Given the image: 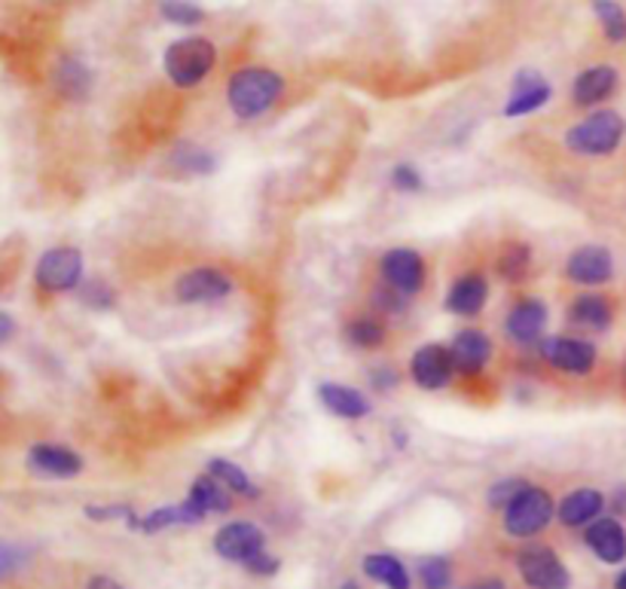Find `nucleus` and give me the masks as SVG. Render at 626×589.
<instances>
[{
	"label": "nucleus",
	"instance_id": "obj_1",
	"mask_svg": "<svg viewBox=\"0 0 626 589\" xmlns=\"http://www.w3.org/2000/svg\"><path fill=\"white\" fill-rule=\"evenodd\" d=\"M285 79L269 67H242L226 83V101L238 119H257L278 105Z\"/></svg>",
	"mask_w": 626,
	"mask_h": 589
},
{
	"label": "nucleus",
	"instance_id": "obj_2",
	"mask_svg": "<svg viewBox=\"0 0 626 589\" xmlns=\"http://www.w3.org/2000/svg\"><path fill=\"white\" fill-rule=\"evenodd\" d=\"M626 135V122L614 110H596L565 131V147L577 157H612Z\"/></svg>",
	"mask_w": 626,
	"mask_h": 589
},
{
	"label": "nucleus",
	"instance_id": "obj_3",
	"mask_svg": "<svg viewBox=\"0 0 626 589\" xmlns=\"http://www.w3.org/2000/svg\"><path fill=\"white\" fill-rule=\"evenodd\" d=\"M217 62V50L209 38H181L162 55V67L178 89H193L209 77Z\"/></svg>",
	"mask_w": 626,
	"mask_h": 589
},
{
	"label": "nucleus",
	"instance_id": "obj_4",
	"mask_svg": "<svg viewBox=\"0 0 626 589\" xmlns=\"http://www.w3.org/2000/svg\"><path fill=\"white\" fill-rule=\"evenodd\" d=\"M505 532L510 537H535L541 535L553 516H556V501L548 489L541 485H526L520 495L510 501V507H505Z\"/></svg>",
	"mask_w": 626,
	"mask_h": 589
},
{
	"label": "nucleus",
	"instance_id": "obj_5",
	"mask_svg": "<svg viewBox=\"0 0 626 589\" xmlns=\"http://www.w3.org/2000/svg\"><path fill=\"white\" fill-rule=\"evenodd\" d=\"M517 571L532 589H569L572 575L556 553L544 544H529L517 553Z\"/></svg>",
	"mask_w": 626,
	"mask_h": 589
},
{
	"label": "nucleus",
	"instance_id": "obj_6",
	"mask_svg": "<svg viewBox=\"0 0 626 589\" xmlns=\"http://www.w3.org/2000/svg\"><path fill=\"white\" fill-rule=\"evenodd\" d=\"M34 281L46 293H67V290L79 288V281H83V254L77 248H67V245L50 248L38 260Z\"/></svg>",
	"mask_w": 626,
	"mask_h": 589
},
{
	"label": "nucleus",
	"instance_id": "obj_7",
	"mask_svg": "<svg viewBox=\"0 0 626 589\" xmlns=\"http://www.w3.org/2000/svg\"><path fill=\"white\" fill-rule=\"evenodd\" d=\"M233 278L211 269V266H199V269H187L178 281H174V297L187 306H202V302L226 300L233 293Z\"/></svg>",
	"mask_w": 626,
	"mask_h": 589
},
{
	"label": "nucleus",
	"instance_id": "obj_8",
	"mask_svg": "<svg viewBox=\"0 0 626 589\" xmlns=\"http://www.w3.org/2000/svg\"><path fill=\"white\" fill-rule=\"evenodd\" d=\"M541 354L550 367L562 370L569 376H587L600 361V352L590 340H574V336H550L541 342Z\"/></svg>",
	"mask_w": 626,
	"mask_h": 589
},
{
	"label": "nucleus",
	"instance_id": "obj_9",
	"mask_svg": "<svg viewBox=\"0 0 626 589\" xmlns=\"http://www.w3.org/2000/svg\"><path fill=\"white\" fill-rule=\"evenodd\" d=\"M410 376L425 392H444L446 385L453 382V376H456V364H453L449 345L428 342V345L416 349L413 361H410Z\"/></svg>",
	"mask_w": 626,
	"mask_h": 589
},
{
	"label": "nucleus",
	"instance_id": "obj_10",
	"mask_svg": "<svg viewBox=\"0 0 626 589\" xmlns=\"http://www.w3.org/2000/svg\"><path fill=\"white\" fill-rule=\"evenodd\" d=\"M214 550L226 563L248 565L254 556L266 550V537H263L261 525L248 523V520H235V523L223 525L214 535Z\"/></svg>",
	"mask_w": 626,
	"mask_h": 589
},
{
	"label": "nucleus",
	"instance_id": "obj_11",
	"mask_svg": "<svg viewBox=\"0 0 626 589\" xmlns=\"http://www.w3.org/2000/svg\"><path fill=\"white\" fill-rule=\"evenodd\" d=\"M382 278L385 285L404 297H416L425 288V260L413 248H394L382 257Z\"/></svg>",
	"mask_w": 626,
	"mask_h": 589
},
{
	"label": "nucleus",
	"instance_id": "obj_12",
	"mask_svg": "<svg viewBox=\"0 0 626 589\" xmlns=\"http://www.w3.org/2000/svg\"><path fill=\"white\" fill-rule=\"evenodd\" d=\"M565 276L581 288H600L614 278V257L612 250L602 245H584L572 250V257L565 260Z\"/></svg>",
	"mask_w": 626,
	"mask_h": 589
},
{
	"label": "nucleus",
	"instance_id": "obj_13",
	"mask_svg": "<svg viewBox=\"0 0 626 589\" xmlns=\"http://www.w3.org/2000/svg\"><path fill=\"white\" fill-rule=\"evenodd\" d=\"M548 318V302L538 300V297H526V300H520L510 309L508 321H505V333L517 345H535V342H544Z\"/></svg>",
	"mask_w": 626,
	"mask_h": 589
},
{
	"label": "nucleus",
	"instance_id": "obj_14",
	"mask_svg": "<svg viewBox=\"0 0 626 589\" xmlns=\"http://www.w3.org/2000/svg\"><path fill=\"white\" fill-rule=\"evenodd\" d=\"M590 553L605 565H620L626 559V528L617 516H600L584 528Z\"/></svg>",
	"mask_w": 626,
	"mask_h": 589
},
{
	"label": "nucleus",
	"instance_id": "obj_15",
	"mask_svg": "<svg viewBox=\"0 0 626 589\" xmlns=\"http://www.w3.org/2000/svg\"><path fill=\"white\" fill-rule=\"evenodd\" d=\"M449 354L461 376H480L492 361V342L480 330H458L449 342Z\"/></svg>",
	"mask_w": 626,
	"mask_h": 589
},
{
	"label": "nucleus",
	"instance_id": "obj_16",
	"mask_svg": "<svg viewBox=\"0 0 626 589\" xmlns=\"http://www.w3.org/2000/svg\"><path fill=\"white\" fill-rule=\"evenodd\" d=\"M550 95V83L535 71H520L513 77V89H510L508 105H505V117H526V114H535L541 107L548 105Z\"/></svg>",
	"mask_w": 626,
	"mask_h": 589
},
{
	"label": "nucleus",
	"instance_id": "obj_17",
	"mask_svg": "<svg viewBox=\"0 0 626 589\" xmlns=\"http://www.w3.org/2000/svg\"><path fill=\"white\" fill-rule=\"evenodd\" d=\"M28 468L38 471L40 476H53V480H71L83 471V459L74 449L55 443H38L28 452Z\"/></svg>",
	"mask_w": 626,
	"mask_h": 589
},
{
	"label": "nucleus",
	"instance_id": "obj_18",
	"mask_svg": "<svg viewBox=\"0 0 626 589\" xmlns=\"http://www.w3.org/2000/svg\"><path fill=\"white\" fill-rule=\"evenodd\" d=\"M617 71L612 65H593L581 71L572 83V98L577 107H596L608 101L617 89Z\"/></svg>",
	"mask_w": 626,
	"mask_h": 589
},
{
	"label": "nucleus",
	"instance_id": "obj_19",
	"mask_svg": "<svg viewBox=\"0 0 626 589\" xmlns=\"http://www.w3.org/2000/svg\"><path fill=\"white\" fill-rule=\"evenodd\" d=\"M205 520V513L199 511L197 504L187 497L183 504H169V507H157L150 511L147 516H131L129 528L135 532H144V535H157V532H166L171 525H199Z\"/></svg>",
	"mask_w": 626,
	"mask_h": 589
},
{
	"label": "nucleus",
	"instance_id": "obj_20",
	"mask_svg": "<svg viewBox=\"0 0 626 589\" xmlns=\"http://www.w3.org/2000/svg\"><path fill=\"white\" fill-rule=\"evenodd\" d=\"M602 511H605V495L602 492H596V489H574L560 501L556 516L569 528H587L590 523L600 520Z\"/></svg>",
	"mask_w": 626,
	"mask_h": 589
},
{
	"label": "nucleus",
	"instance_id": "obj_21",
	"mask_svg": "<svg viewBox=\"0 0 626 589\" xmlns=\"http://www.w3.org/2000/svg\"><path fill=\"white\" fill-rule=\"evenodd\" d=\"M318 400L325 406L330 416H340V419L358 421L370 416V400L364 394L352 388V385H340V382H325L318 388Z\"/></svg>",
	"mask_w": 626,
	"mask_h": 589
},
{
	"label": "nucleus",
	"instance_id": "obj_22",
	"mask_svg": "<svg viewBox=\"0 0 626 589\" xmlns=\"http://www.w3.org/2000/svg\"><path fill=\"white\" fill-rule=\"evenodd\" d=\"M489 300V281L480 272H465L446 293V309L453 314H477Z\"/></svg>",
	"mask_w": 626,
	"mask_h": 589
},
{
	"label": "nucleus",
	"instance_id": "obj_23",
	"mask_svg": "<svg viewBox=\"0 0 626 589\" xmlns=\"http://www.w3.org/2000/svg\"><path fill=\"white\" fill-rule=\"evenodd\" d=\"M569 321H572L574 328L590 330V333H602V330L612 328L614 306L608 302V297H602V293H581V297H574V302L569 306Z\"/></svg>",
	"mask_w": 626,
	"mask_h": 589
},
{
	"label": "nucleus",
	"instance_id": "obj_24",
	"mask_svg": "<svg viewBox=\"0 0 626 589\" xmlns=\"http://www.w3.org/2000/svg\"><path fill=\"white\" fill-rule=\"evenodd\" d=\"M364 575L389 589L413 587V577H410V571H406L404 563H401L397 556H392V553H370V556L364 559Z\"/></svg>",
	"mask_w": 626,
	"mask_h": 589
},
{
	"label": "nucleus",
	"instance_id": "obj_25",
	"mask_svg": "<svg viewBox=\"0 0 626 589\" xmlns=\"http://www.w3.org/2000/svg\"><path fill=\"white\" fill-rule=\"evenodd\" d=\"M55 89L71 101H83L92 89V71L74 55H65L55 67Z\"/></svg>",
	"mask_w": 626,
	"mask_h": 589
},
{
	"label": "nucleus",
	"instance_id": "obj_26",
	"mask_svg": "<svg viewBox=\"0 0 626 589\" xmlns=\"http://www.w3.org/2000/svg\"><path fill=\"white\" fill-rule=\"evenodd\" d=\"M190 501L197 504L199 511L205 513H226L230 507H233V501H230V489L223 483H217L211 473H205V476H199L197 483L190 485Z\"/></svg>",
	"mask_w": 626,
	"mask_h": 589
},
{
	"label": "nucleus",
	"instance_id": "obj_27",
	"mask_svg": "<svg viewBox=\"0 0 626 589\" xmlns=\"http://www.w3.org/2000/svg\"><path fill=\"white\" fill-rule=\"evenodd\" d=\"M209 473L217 480V483H223L230 492H235V495L242 497H257L261 495V489L254 485V480H251L248 473L242 471L238 464H233V461L226 459H211L209 461Z\"/></svg>",
	"mask_w": 626,
	"mask_h": 589
},
{
	"label": "nucleus",
	"instance_id": "obj_28",
	"mask_svg": "<svg viewBox=\"0 0 626 589\" xmlns=\"http://www.w3.org/2000/svg\"><path fill=\"white\" fill-rule=\"evenodd\" d=\"M385 336H389L385 324L379 318H373V314H358V318H352L346 324V340L352 342L354 349H364V352L379 349L385 342Z\"/></svg>",
	"mask_w": 626,
	"mask_h": 589
},
{
	"label": "nucleus",
	"instance_id": "obj_29",
	"mask_svg": "<svg viewBox=\"0 0 626 589\" xmlns=\"http://www.w3.org/2000/svg\"><path fill=\"white\" fill-rule=\"evenodd\" d=\"M529 269H532V250H529V245L510 242L508 248L501 250V257H498V272H501V278L510 281V285H520V281H526V276H529Z\"/></svg>",
	"mask_w": 626,
	"mask_h": 589
},
{
	"label": "nucleus",
	"instance_id": "obj_30",
	"mask_svg": "<svg viewBox=\"0 0 626 589\" xmlns=\"http://www.w3.org/2000/svg\"><path fill=\"white\" fill-rule=\"evenodd\" d=\"M593 13L600 19L605 38L612 43H626V10L617 0H593Z\"/></svg>",
	"mask_w": 626,
	"mask_h": 589
},
{
	"label": "nucleus",
	"instance_id": "obj_31",
	"mask_svg": "<svg viewBox=\"0 0 626 589\" xmlns=\"http://www.w3.org/2000/svg\"><path fill=\"white\" fill-rule=\"evenodd\" d=\"M171 162H174V165H178L181 171H187V174H211V171L217 169V159H214V153L197 144L178 147V150L171 153Z\"/></svg>",
	"mask_w": 626,
	"mask_h": 589
},
{
	"label": "nucleus",
	"instance_id": "obj_32",
	"mask_svg": "<svg viewBox=\"0 0 626 589\" xmlns=\"http://www.w3.org/2000/svg\"><path fill=\"white\" fill-rule=\"evenodd\" d=\"M418 583L422 589H449L453 583V565L446 556H428L418 563Z\"/></svg>",
	"mask_w": 626,
	"mask_h": 589
},
{
	"label": "nucleus",
	"instance_id": "obj_33",
	"mask_svg": "<svg viewBox=\"0 0 626 589\" xmlns=\"http://www.w3.org/2000/svg\"><path fill=\"white\" fill-rule=\"evenodd\" d=\"M159 10H162V15L169 19L171 25H181V28H193L205 19L202 7L190 3V0H162Z\"/></svg>",
	"mask_w": 626,
	"mask_h": 589
},
{
	"label": "nucleus",
	"instance_id": "obj_34",
	"mask_svg": "<svg viewBox=\"0 0 626 589\" xmlns=\"http://www.w3.org/2000/svg\"><path fill=\"white\" fill-rule=\"evenodd\" d=\"M526 485H529V483H526V480H520V476L498 480V483H492V489L486 492V501H489V507H496V511H505V507H510V501L520 495Z\"/></svg>",
	"mask_w": 626,
	"mask_h": 589
},
{
	"label": "nucleus",
	"instance_id": "obj_35",
	"mask_svg": "<svg viewBox=\"0 0 626 589\" xmlns=\"http://www.w3.org/2000/svg\"><path fill=\"white\" fill-rule=\"evenodd\" d=\"M392 186L394 190H401V193H418L425 181H422V174H418L416 165H410V162H397L392 169Z\"/></svg>",
	"mask_w": 626,
	"mask_h": 589
},
{
	"label": "nucleus",
	"instance_id": "obj_36",
	"mask_svg": "<svg viewBox=\"0 0 626 589\" xmlns=\"http://www.w3.org/2000/svg\"><path fill=\"white\" fill-rule=\"evenodd\" d=\"M79 297H83V302H86V306L98 309V312H105V309H110V306L117 302L114 290L107 288L105 281H89V285H83Z\"/></svg>",
	"mask_w": 626,
	"mask_h": 589
},
{
	"label": "nucleus",
	"instance_id": "obj_37",
	"mask_svg": "<svg viewBox=\"0 0 626 589\" xmlns=\"http://www.w3.org/2000/svg\"><path fill=\"white\" fill-rule=\"evenodd\" d=\"M28 563V553L22 547H15V544H7V540H0V580L3 577L15 575L22 565Z\"/></svg>",
	"mask_w": 626,
	"mask_h": 589
},
{
	"label": "nucleus",
	"instance_id": "obj_38",
	"mask_svg": "<svg viewBox=\"0 0 626 589\" xmlns=\"http://www.w3.org/2000/svg\"><path fill=\"white\" fill-rule=\"evenodd\" d=\"M86 516L95 520V523H107V520H126L129 523L135 511H131L129 504H89Z\"/></svg>",
	"mask_w": 626,
	"mask_h": 589
},
{
	"label": "nucleus",
	"instance_id": "obj_39",
	"mask_svg": "<svg viewBox=\"0 0 626 589\" xmlns=\"http://www.w3.org/2000/svg\"><path fill=\"white\" fill-rule=\"evenodd\" d=\"M245 568H248L251 575H261V577H273L275 571H278V559H275V556H269V553L263 550L261 556H254V559H251L248 565H245Z\"/></svg>",
	"mask_w": 626,
	"mask_h": 589
},
{
	"label": "nucleus",
	"instance_id": "obj_40",
	"mask_svg": "<svg viewBox=\"0 0 626 589\" xmlns=\"http://www.w3.org/2000/svg\"><path fill=\"white\" fill-rule=\"evenodd\" d=\"M370 382L376 385L379 392H392L394 385H397V370L394 367H376L370 373Z\"/></svg>",
	"mask_w": 626,
	"mask_h": 589
},
{
	"label": "nucleus",
	"instance_id": "obj_41",
	"mask_svg": "<svg viewBox=\"0 0 626 589\" xmlns=\"http://www.w3.org/2000/svg\"><path fill=\"white\" fill-rule=\"evenodd\" d=\"M86 589H126L119 580H114V577L107 575H95L89 577V583H86Z\"/></svg>",
	"mask_w": 626,
	"mask_h": 589
},
{
	"label": "nucleus",
	"instance_id": "obj_42",
	"mask_svg": "<svg viewBox=\"0 0 626 589\" xmlns=\"http://www.w3.org/2000/svg\"><path fill=\"white\" fill-rule=\"evenodd\" d=\"M15 333V321L7 312H0V345L10 340Z\"/></svg>",
	"mask_w": 626,
	"mask_h": 589
},
{
	"label": "nucleus",
	"instance_id": "obj_43",
	"mask_svg": "<svg viewBox=\"0 0 626 589\" xmlns=\"http://www.w3.org/2000/svg\"><path fill=\"white\" fill-rule=\"evenodd\" d=\"M608 504H612V511H614V513H626V485H620V489L614 492L612 501H608Z\"/></svg>",
	"mask_w": 626,
	"mask_h": 589
},
{
	"label": "nucleus",
	"instance_id": "obj_44",
	"mask_svg": "<svg viewBox=\"0 0 626 589\" xmlns=\"http://www.w3.org/2000/svg\"><path fill=\"white\" fill-rule=\"evenodd\" d=\"M465 589H505V583H501V580H496V577H489V580L470 583V587H465Z\"/></svg>",
	"mask_w": 626,
	"mask_h": 589
},
{
	"label": "nucleus",
	"instance_id": "obj_45",
	"mask_svg": "<svg viewBox=\"0 0 626 589\" xmlns=\"http://www.w3.org/2000/svg\"><path fill=\"white\" fill-rule=\"evenodd\" d=\"M614 589H626V568L620 571V575L614 577Z\"/></svg>",
	"mask_w": 626,
	"mask_h": 589
},
{
	"label": "nucleus",
	"instance_id": "obj_46",
	"mask_svg": "<svg viewBox=\"0 0 626 589\" xmlns=\"http://www.w3.org/2000/svg\"><path fill=\"white\" fill-rule=\"evenodd\" d=\"M340 589H358V583H354V580H346Z\"/></svg>",
	"mask_w": 626,
	"mask_h": 589
},
{
	"label": "nucleus",
	"instance_id": "obj_47",
	"mask_svg": "<svg viewBox=\"0 0 626 589\" xmlns=\"http://www.w3.org/2000/svg\"><path fill=\"white\" fill-rule=\"evenodd\" d=\"M624 379H626V367H624Z\"/></svg>",
	"mask_w": 626,
	"mask_h": 589
}]
</instances>
